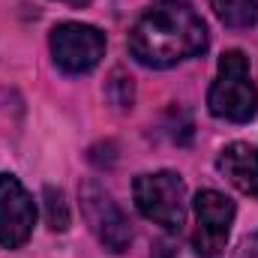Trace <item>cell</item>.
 Here are the masks:
<instances>
[{
	"label": "cell",
	"mask_w": 258,
	"mask_h": 258,
	"mask_svg": "<svg viewBox=\"0 0 258 258\" xmlns=\"http://www.w3.org/2000/svg\"><path fill=\"white\" fill-rule=\"evenodd\" d=\"M36 225V204L15 174L0 171V246L21 249Z\"/></svg>",
	"instance_id": "cell-7"
},
{
	"label": "cell",
	"mask_w": 258,
	"mask_h": 258,
	"mask_svg": "<svg viewBox=\"0 0 258 258\" xmlns=\"http://www.w3.org/2000/svg\"><path fill=\"white\" fill-rule=\"evenodd\" d=\"M207 108L213 117L228 123H249L258 114V87L249 75V60L243 51L231 48L219 57L216 78L207 93Z\"/></svg>",
	"instance_id": "cell-2"
},
{
	"label": "cell",
	"mask_w": 258,
	"mask_h": 258,
	"mask_svg": "<svg viewBox=\"0 0 258 258\" xmlns=\"http://www.w3.org/2000/svg\"><path fill=\"white\" fill-rule=\"evenodd\" d=\"M135 207L153 225L165 231H180L186 222V183L177 171H147L132 183Z\"/></svg>",
	"instance_id": "cell-3"
},
{
	"label": "cell",
	"mask_w": 258,
	"mask_h": 258,
	"mask_svg": "<svg viewBox=\"0 0 258 258\" xmlns=\"http://www.w3.org/2000/svg\"><path fill=\"white\" fill-rule=\"evenodd\" d=\"M207 48V24L186 0H156L129 30V54L147 69H171Z\"/></svg>",
	"instance_id": "cell-1"
},
{
	"label": "cell",
	"mask_w": 258,
	"mask_h": 258,
	"mask_svg": "<svg viewBox=\"0 0 258 258\" xmlns=\"http://www.w3.org/2000/svg\"><path fill=\"white\" fill-rule=\"evenodd\" d=\"M45 219H48V228L51 231H66L69 228V210H66L63 192L54 189V186H45Z\"/></svg>",
	"instance_id": "cell-10"
},
{
	"label": "cell",
	"mask_w": 258,
	"mask_h": 258,
	"mask_svg": "<svg viewBox=\"0 0 258 258\" xmlns=\"http://www.w3.org/2000/svg\"><path fill=\"white\" fill-rule=\"evenodd\" d=\"M60 3H69V6H87L90 0H60Z\"/></svg>",
	"instance_id": "cell-13"
},
{
	"label": "cell",
	"mask_w": 258,
	"mask_h": 258,
	"mask_svg": "<svg viewBox=\"0 0 258 258\" xmlns=\"http://www.w3.org/2000/svg\"><path fill=\"white\" fill-rule=\"evenodd\" d=\"M132 96H135V90H132V78H126L120 69L111 75V81H108V99H111V105H117V108H129L132 105Z\"/></svg>",
	"instance_id": "cell-11"
},
{
	"label": "cell",
	"mask_w": 258,
	"mask_h": 258,
	"mask_svg": "<svg viewBox=\"0 0 258 258\" xmlns=\"http://www.w3.org/2000/svg\"><path fill=\"white\" fill-rule=\"evenodd\" d=\"M78 201H81V216L93 231V237L99 240V246L114 255L126 252L132 243V228H129L126 213L117 207V201L96 180H84L78 186Z\"/></svg>",
	"instance_id": "cell-4"
},
{
	"label": "cell",
	"mask_w": 258,
	"mask_h": 258,
	"mask_svg": "<svg viewBox=\"0 0 258 258\" xmlns=\"http://www.w3.org/2000/svg\"><path fill=\"white\" fill-rule=\"evenodd\" d=\"M213 15L231 27V30H246L258 21V0H207Z\"/></svg>",
	"instance_id": "cell-9"
},
{
	"label": "cell",
	"mask_w": 258,
	"mask_h": 258,
	"mask_svg": "<svg viewBox=\"0 0 258 258\" xmlns=\"http://www.w3.org/2000/svg\"><path fill=\"white\" fill-rule=\"evenodd\" d=\"M219 174L237 189V192L258 198V147L246 141H231L222 147L216 159Z\"/></svg>",
	"instance_id": "cell-8"
},
{
	"label": "cell",
	"mask_w": 258,
	"mask_h": 258,
	"mask_svg": "<svg viewBox=\"0 0 258 258\" xmlns=\"http://www.w3.org/2000/svg\"><path fill=\"white\" fill-rule=\"evenodd\" d=\"M234 201L216 189H201L195 195V234L192 249L201 258H219L231 225H234Z\"/></svg>",
	"instance_id": "cell-6"
},
{
	"label": "cell",
	"mask_w": 258,
	"mask_h": 258,
	"mask_svg": "<svg viewBox=\"0 0 258 258\" xmlns=\"http://www.w3.org/2000/svg\"><path fill=\"white\" fill-rule=\"evenodd\" d=\"M231 258H258V231H252L249 237H243Z\"/></svg>",
	"instance_id": "cell-12"
},
{
	"label": "cell",
	"mask_w": 258,
	"mask_h": 258,
	"mask_svg": "<svg viewBox=\"0 0 258 258\" xmlns=\"http://www.w3.org/2000/svg\"><path fill=\"white\" fill-rule=\"evenodd\" d=\"M51 57L66 75H87L105 57V33L84 21H63L51 30Z\"/></svg>",
	"instance_id": "cell-5"
}]
</instances>
